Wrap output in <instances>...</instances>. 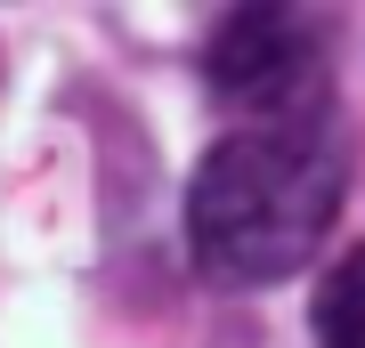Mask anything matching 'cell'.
Returning <instances> with one entry per match:
<instances>
[{
  "instance_id": "7a4b0ae2",
  "label": "cell",
  "mask_w": 365,
  "mask_h": 348,
  "mask_svg": "<svg viewBox=\"0 0 365 348\" xmlns=\"http://www.w3.org/2000/svg\"><path fill=\"white\" fill-rule=\"evenodd\" d=\"M203 81L235 122H325L333 33L300 9H235L203 49Z\"/></svg>"
},
{
  "instance_id": "3957f363",
  "label": "cell",
  "mask_w": 365,
  "mask_h": 348,
  "mask_svg": "<svg viewBox=\"0 0 365 348\" xmlns=\"http://www.w3.org/2000/svg\"><path fill=\"white\" fill-rule=\"evenodd\" d=\"M309 324H317V348H365V243L341 251L333 268H325Z\"/></svg>"
},
{
  "instance_id": "6da1fadb",
  "label": "cell",
  "mask_w": 365,
  "mask_h": 348,
  "mask_svg": "<svg viewBox=\"0 0 365 348\" xmlns=\"http://www.w3.org/2000/svg\"><path fill=\"white\" fill-rule=\"evenodd\" d=\"M349 194L341 122H235L187 179V251L211 284L260 292L309 268Z\"/></svg>"
}]
</instances>
